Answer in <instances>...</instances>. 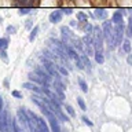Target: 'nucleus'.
Here are the masks:
<instances>
[{"label":"nucleus","instance_id":"f257e3e1","mask_svg":"<svg viewBox=\"0 0 132 132\" xmlns=\"http://www.w3.org/2000/svg\"><path fill=\"white\" fill-rule=\"evenodd\" d=\"M0 132H10V120L6 110L0 111Z\"/></svg>","mask_w":132,"mask_h":132},{"label":"nucleus","instance_id":"f03ea898","mask_svg":"<svg viewBox=\"0 0 132 132\" xmlns=\"http://www.w3.org/2000/svg\"><path fill=\"white\" fill-rule=\"evenodd\" d=\"M122 33H124V26L121 23H117L113 30V36H114V40H116V45H120L122 41Z\"/></svg>","mask_w":132,"mask_h":132},{"label":"nucleus","instance_id":"7ed1b4c3","mask_svg":"<svg viewBox=\"0 0 132 132\" xmlns=\"http://www.w3.org/2000/svg\"><path fill=\"white\" fill-rule=\"evenodd\" d=\"M41 61H43V63H44L43 68L47 70V72L51 74V76H55V77H56V76H58V74H56V70H55V68H54V65L51 63V62H50L47 58H41Z\"/></svg>","mask_w":132,"mask_h":132},{"label":"nucleus","instance_id":"20e7f679","mask_svg":"<svg viewBox=\"0 0 132 132\" xmlns=\"http://www.w3.org/2000/svg\"><path fill=\"white\" fill-rule=\"evenodd\" d=\"M113 30H114V29L111 28V23L110 22H105V23H103V36L106 37L107 43H109L110 37H111V35H113Z\"/></svg>","mask_w":132,"mask_h":132},{"label":"nucleus","instance_id":"39448f33","mask_svg":"<svg viewBox=\"0 0 132 132\" xmlns=\"http://www.w3.org/2000/svg\"><path fill=\"white\" fill-rule=\"evenodd\" d=\"M61 19H62V12L61 11H54L50 14V22L51 23H58V22H61Z\"/></svg>","mask_w":132,"mask_h":132},{"label":"nucleus","instance_id":"423d86ee","mask_svg":"<svg viewBox=\"0 0 132 132\" xmlns=\"http://www.w3.org/2000/svg\"><path fill=\"white\" fill-rule=\"evenodd\" d=\"M37 127H39V132H50L47 124H45L44 120L40 118V117H37Z\"/></svg>","mask_w":132,"mask_h":132},{"label":"nucleus","instance_id":"0eeeda50","mask_svg":"<svg viewBox=\"0 0 132 132\" xmlns=\"http://www.w3.org/2000/svg\"><path fill=\"white\" fill-rule=\"evenodd\" d=\"M61 32H62V37H63V41L66 43L70 37H72V32L69 30V28L68 26H62L61 28Z\"/></svg>","mask_w":132,"mask_h":132},{"label":"nucleus","instance_id":"6e6552de","mask_svg":"<svg viewBox=\"0 0 132 132\" xmlns=\"http://www.w3.org/2000/svg\"><path fill=\"white\" fill-rule=\"evenodd\" d=\"M95 16H96L98 19H105L107 16V12L103 10V8H96V10H95Z\"/></svg>","mask_w":132,"mask_h":132},{"label":"nucleus","instance_id":"1a4fd4ad","mask_svg":"<svg viewBox=\"0 0 132 132\" xmlns=\"http://www.w3.org/2000/svg\"><path fill=\"white\" fill-rule=\"evenodd\" d=\"M23 88H28V89H33L35 92H41L40 87H37L36 84H32V82H25L23 84Z\"/></svg>","mask_w":132,"mask_h":132},{"label":"nucleus","instance_id":"9d476101","mask_svg":"<svg viewBox=\"0 0 132 132\" xmlns=\"http://www.w3.org/2000/svg\"><path fill=\"white\" fill-rule=\"evenodd\" d=\"M78 85H80V88L82 89V92H88V85H87V82L84 81V80H82V78L80 77V78H78Z\"/></svg>","mask_w":132,"mask_h":132},{"label":"nucleus","instance_id":"9b49d317","mask_svg":"<svg viewBox=\"0 0 132 132\" xmlns=\"http://www.w3.org/2000/svg\"><path fill=\"white\" fill-rule=\"evenodd\" d=\"M113 22L116 23H121L122 22V15H121V12H114L113 14Z\"/></svg>","mask_w":132,"mask_h":132},{"label":"nucleus","instance_id":"f8f14e48","mask_svg":"<svg viewBox=\"0 0 132 132\" xmlns=\"http://www.w3.org/2000/svg\"><path fill=\"white\" fill-rule=\"evenodd\" d=\"M82 41H84L85 45H92V44H94V39L91 37V35L84 36V37H82Z\"/></svg>","mask_w":132,"mask_h":132},{"label":"nucleus","instance_id":"ddd939ff","mask_svg":"<svg viewBox=\"0 0 132 132\" xmlns=\"http://www.w3.org/2000/svg\"><path fill=\"white\" fill-rule=\"evenodd\" d=\"M37 33H39V26H35V28H33V30H32V33L29 35V41L35 40L36 36H37Z\"/></svg>","mask_w":132,"mask_h":132},{"label":"nucleus","instance_id":"4468645a","mask_svg":"<svg viewBox=\"0 0 132 132\" xmlns=\"http://www.w3.org/2000/svg\"><path fill=\"white\" fill-rule=\"evenodd\" d=\"M77 21H80V22H85V21H88V15L84 14V12H77Z\"/></svg>","mask_w":132,"mask_h":132},{"label":"nucleus","instance_id":"2eb2a0df","mask_svg":"<svg viewBox=\"0 0 132 132\" xmlns=\"http://www.w3.org/2000/svg\"><path fill=\"white\" fill-rule=\"evenodd\" d=\"M7 47H8V40L6 37H2L0 39V50H6Z\"/></svg>","mask_w":132,"mask_h":132},{"label":"nucleus","instance_id":"dca6fc26","mask_svg":"<svg viewBox=\"0 0 132 132\" xmlns=\"http://www.w3.org/2000/svg\"><path fill=\"white\" fill-rule=\"evenodd\" d=\"M95 59H96L98 63H103V62H105V58H103V55H102L101 51H98L96 54H95Z\"/></svg>","mask_w":132,"mask_h":132},{"label":"nucleus","instance_id":"f3484780","mask_svg":"<svg viewBox=\"0 0 132 132\" xmlns=\"http://www.w3.org/2000/svg\"><path fill=\"white\" fill-rule=\"evenodd\" d=\"M122 50H124L125 52H129V51H131V43H129V40H125V41H124Z\"/></svg>","mask_w":132,"mask_h":132},{"label":"nucleus","instance_id":"a211bd4d","mask_svg":"<svg viewBox=\"0 0 132 132\" xmlns=\"http://www.w3.org/2000/svg\"><path fill=\"white\" fill-rule=\"evenodd\" d=\"M18 12H19V15H26V14L30 12V8H29V7H21Z\"/></svg>","mask_w":132,"mask_h":132},{"label":"nucleus","instance_id":"6ab92c4d","mask_svg":"<svg viewBox=\"0 0 132 132\" xmlns=\"http://www.w3.org/2000/svg\"><path fill=\"white\" fill-rule=\"evenodd\" d=\"M74 59H76V65H77V68H78V69H81V70L84 69V65H82V61H81V58H80V56L77 55L76 58H74Z\"/></svg>","mask_w":132,"mask_h":132},{"label":"nucleus","instance_id":"aec40b11","mask_svg":"<svg viewBox=\"0 0 132 132\" xmlns=\"http://www.w3.org/2000/svg\"><path fill=\"white\" fill-rule=\"evenodd\" d=\"M77 103H78V106L81 107V110H82V111H85V110H87V106H85L84 101H82V98H77Z\"/></svg>","mask_w":132,"mask_h":132},{"label":"nucleus","instance_id":"412c9836","mask_svg":"<svg viewBox=\"0 0 132 132\" xmlns=\"http://www.w3.org/2000/svg\"><path fill=\"white\" fill-rule=\"evenodd\" d=\"M81 59H82V62H84V65L88 68V70H91V62H89V59H88V56H87V55H82Z\"/></svg>","mask_w":132,"mask_h":132},{"label":"nucleus","instance_id":"4be33fe9","mask_svg":"<svg viewBox=\"0 0 132 132\" xmlns=\"http://www.w3.org/2000/svg\"><path fill=\"white\" fill-rule=\"evenodd\" d=\"M66 52H68V56H69V58H76V56H77L76 51H74L73 48H70V47H68V51H66Z\"/></svg>","mask_w":132,"mask_h":132},{"label":"nucleus","instance_id":"5701e85b","mask_svg":"<svg viewBox=\"0 0 132 132\" xmlns=\"http://www.w3.org/2000/svg\"><path fill=\"white\" fill-rule=\"evenodd\" d=\"M56 69H58V72H59V73L62 74V76H66V77H68L69 72H68V70H66L65 68H62V66H56Z\"/></svg>","mask_w":132,"mask_h":132},{"label":"nucleus","instance_id":"b1692460","mask_svg":"<svg viewBox=\"0 0 132 132\" xmlns=\"http://www.w3.org/2000/svg\"><path fill=\"white\" fill-rule=\"evenodd\" d=\"M7 33L8 35H14V33H16V28L15 26H12V25H10V26H7Z\"/></svg>","mask_w":132,"mask_h":132},{"label":"nucleus","instance_id":"393cba45","mask_svg":"<svg viewBox=\"0 0 132 132\" xmlns=\"http://www.w3.org/2000/svg\"><path fill=\"white\" fill-rule=\"evenodd\" d=\"M74 47H76L78 51H82V44H81V41L78 40V39L74 40Z\"/></svg>","mask_w":132,"mask_h":132},{"label":"nucleus","instance_id":"a878e982","mask_svg":"<svg viewBox=\"0 0 132 132\" xmlns=\"http://www.w3.org/2000/svg\"><path fill=\"white\" fill-rule=\"evenodd\" d=\"M65 109L68 110V113L72 116V117H74V116H76V113H74V110H73V107L70 106V105H66V106H65Z\"/></svg>","mask_w":132,"mask_h":132},{"label":"nucleus","instance_id":"bb28decb","mask_svg":"<svg viewBox=\"0 0 132 132\" xmlns=\"http://www.w3.org/2000/svg\"><path fill=\"white\" fill-rule=\"evenodd\" d=\"M84 29H85V32L88 33V35H91V33L94 32V26H92V25H89V23H87Z\"/></svg>","mask_w":132,"mask_h":132},{"label":"nucleus","instance_id":"cd10ccee","mask_svg":"<svg viewBox=\"0 0 132 132\" xmlns=\"http://www.w3.org/2000/svg\"><path fill=\"white\" fill-rule=\"evenodd\" d=\"M44 55H47V58H51V59H56V56H55V55H54V54H52V52H50V51H48V50H47V48H45V50H44Z\"/></svg>","mask_w":132,"mask_h":132},{"label":"nucleus","instance_id":"c85d7f7f","mask_svg":"<svg viewBox=\"0 0 132 132\" xmlns=\"http://www.w3.org/2000/svg\"><path fill=\"white\" fill-rule=\"evenodd\" d=\"M0 56H2V59L4 62H7L8 61V58H7V52L4 51V50H0Z\"/></svg>","mask_w":132,"mask_h":132},{"label":"nucleus","instance_id":"c756f323","mask_svg":"<svg viewBox=\"0 0 132 132\" xmlns=\"http://www.w3.org/2000/svg\"><path fill=\"white\" fill-rule=\"evenodd\" d=\"M12 132H21L19 127H18V124H16L15 121H12Z\"/></svg>","mask_w":132,"mask_h":132},{"label":"nucleus","instance_id":"7c9ffc66","mask_svg":"<svg viewBox=\"0 0 132 132\" xmlns=\"http://www.w3.org/2000/svg\"><path fill=\"white\" fill-rule=\"evenodd\" d=\"M125 32H127V36L128 37L132 36V25H128V28L125 29Z\"/></svg>","mask_w":132,"mask_h":132},{"label":"nucleus","instance_id":"2f4dec72","mask_svg":"<svg viewBox=\"0 0 132 132\" xmlns=\"http://www.w3.org/2000/svg\"><path fill=\"white\" fill-rule=\"evenodd\" d=\"M12 96H15V98H19V99H22V94H21L19 91H12Z\"/></svg>","mask_w":132,"mask_h":132},{"label":"nucleus","instance_id":"473e14b6","mask_svg":"<svg viewBox=\"0 0 132 132\" xmlns=\"http://www.w3.org/2000/svg\"><path fill=\"white\" fill-rule=\"evenodd\" d=\"M87 54H88V55H92L94 54V50H92L91 45H87Z\"/></svg>","mask_w":132,"mask_h":132},{"label":"nucleus","instance_id":"72a5a7b5","mask_svg":"<svg viewBox=\"0 0 132 132\" xmlns=\"http://www.w3.org/2000/svg\"><path fill=\"white\" fill-rule=\"evenodd\" d=\"M62 11H63L66 15H70V14H72V8H63Z\"/></svg>","mask_w":132,"mask_h":132},{"label":"nucleus","instance_id":"f704fd0d","mask_svg":"<svg viewBox=\"0 0 132 132\" xmlns=\"http://www.w3.org/2000/svg\"><path fill=\"white\" fill-rule=\"evenodd\" d=\"M82 121H84V122L87 124V125H92V122H91V121H89V120L87 118V117H82Z\"/></svg>","mask_w":132,"mask_h":132},{"label":"nucleus","instance_id":"c9c22d12","mask_svg":"<svg viewBox=\"0 0 132 132\" xmlns=\"http://www.w3.org/2000/svg\"><path fill=\"white\" fill-rule=\"evenodd\" d=\"M32 22H33L32 19H29V21H26V28H28V29H30V28H32Z\"/></svg>","mask_w":132,"mask_h":132},{"label":"nucleus","instance_id":"e433bc0d","mask_svg":"<svg viewBox=\"0 0 132 132\" xmlns=\"http://www.w3.org/2000/svg\"><path fill=\"white\" fill-rule=\"evenodd\" d=\"M127 62H128L129 65H132V55H129V56L127 58Z\"/></svg>","mask_w":132,"mask_h":132},{"label":"nucleus","instance_id":"4c0bfd02","mask_svg":"<svg viewBox=\"0 0 132 132\" xmlns=\"http://www.w3.org/2000/svg\"><path fill=\"white\" fill-rule=\"evenodd\" d=\"M2 109H3V98L0 96V111H2Z\"/></svg>","mask_w":132,"mask_h":132},{"label":"nucleus","instance_id":"58836bf2","mask_svg":"<svg viewBox=\"0 0 132 132\" xmlns=\"http://www.w3.org/2000/svg\"><path fill=\"white\" fill-rule=\"evenodd\" d=\"M2 21H3V18H2V16H0V23H2Z\"/></svg>","mask_w":132,"mask_h":132}]
</instances>
